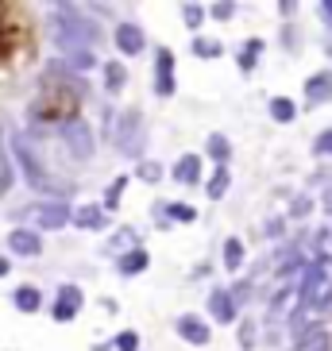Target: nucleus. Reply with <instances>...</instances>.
<instances>
[{"mask_svg":"<svg viewBox=\"0 0 332 351\" xmlns=\"http://www.w3.org/2000/svg\"><path fill=\"white\" fill-rule=\"evenodd\" d=\"M163 220L170 224V220H182V224H189V220H198V213L189 205H163Z\"/></svg>","mask_w":332,"mask_h":351,"instance_id":"nucleus-29","label":"nucleus"},{"mask_svg":"<svg viewBox=\"0 0 332 351\" xmlns=\"http://www.w3.org/2000/svg\"><path fill=\"white\" fill-rule=\"evenodd\" d=\"M329 58H332V39H329Z\"/></svg>","mask_w":332,"mask_h":351,"instance_id":"nucleus-43","label":"nucleus"},{"mask_svg":"<svg viewBox=\"0 0 332 351\" xmlns=\"http://www.w3.org/2000/svg\"><path fill=\"white\" fill-rule=\"evenodd\" d=\"M12 305H16L20 313H35L43 305V293L35 286H20L16 293H12Z\"/></svg>","mask_w":332,"mask_h":351,"instance_id":"nucleus-21","label":"nucleus"},{"mask_svg":"<svg viewBox=\"0 0 332 351\" xmlns=\"http://www.w3.org/2000/svg\"><path fill=\"white\" fill-rule=\"evenodd\" d=\"M62 143H66V151H70L78 162H89V158H93V151H97L93 128L85 124L82 116H73V120H66V124H62Z\"/></svg>","mask_w":332,"mask_h":351,"instance_id":"nucleus-4","label":"nucleus"},{"mask_svg":"<svg viewBox=\"0 0 332 351\" xmlns=\"http://www.w3.org/2000/svg\"><path fill=\"white\" fill-rule=\"evenodd\" d=\"M270 120L274 124H294L298 120V104L290 97H270Z\"/></svg>","mask_w":332,"mask_h":351,"instance_id":"nucleus-18","label":"nucleus"},{"mask_svg":"<svg viewBox=\"0 0 332 351\" xmlns=\"http://www.w3.org/2000/svg\"><path fill=\"white\" fill-rule=\"evenodd\" d=\"M32 220H35V228H43V232H58V228L70 224V205H62V201L35 205L32 208ZM35 228H32V232H35Z\"/></svg>","mask_w":332,"mask_h":351,"instance_id":"nucleus-6","label":"nucleus"},{"mask_svg":"<svg viewBox=\"0 0 332 351\" xmlns=\"http://www.w3.org/2000/svg\"><path fill=\"white\" fill-rule=\"evenodd\" d=\"M290 282H282L278 286V293H274V298H270V309H267V324H278L282 320V309H286V301H290Z\"/></svg>","mask_w":332,"mask_h":351,"instance_id":"nucleus-25","label":"nucleus"},{"mask_svg":"<svg viewBox=\"0 0 332 351\" xmlns=\"http://www.w3.org/2000/svg\"><path fill=\"white\" fill-rule=\"evenodd\" d=\"M282 232H286V220H282V217H274V220L267 224V236H270V239H278Z\"/></svg>","mask_w":332,"mask_h":351,"instance_id":"nucleus-37","label":"nucleus"},{"mask_svg":"<svg viewBox=\"0 0 332 351\" xmlns=\"http://www.w3.org/2000/svg\"><path fill=\"white\" fill-rule=\"evenodd\" d=\"M205 151H209V158L217 166H228V158H232V143H228V135H209V143H205Z\"/></svg>","mask_w":332,"mask_h":351,"instance_id":"nucleus-20","label":"nucleus"},{"mask_svg":"<svg viewBox=\"0 0 332 351\" xmlns=\"http://www.w3.org/2000/svg\"><path fill=\"white\" fill-rule=\"evenodd\" d=\"M8 270H12V258H4V255H0V278H4Z\"/></svg>","mask_w":332,"mask_h":351,"instance_id":"nucleus-41","label":"nucleus"},{"mask_svg":"<svg viewBox=\"0 0 332 351\" xmlns=\"http://www.w3.org/2000/svg\"><path fill=\"white\" fill-rule=\"evenodd\" d=\"M317 16H321V20L332 27V0H321V4H317Z\"/></svg>","mask_w":332,"mask_h":351,"instance_id":"nucleus-38","label":"nucleus"},{"mask_svg":"<svg viewBox=\"0 0 332 351\" xmlns=\"http://www.w3.org/2000/svg\"><path fill=\"white\" fill-rule=\"evenodd\" d=\"M313 155L321 158V155H332V128H324L317 139H313Z\"/></svg>","mask_w":332,"mask_h":351,"instance_id":"nucleus-35","label":"nucleus"},{"mask_svg":"<svg viewBox=\"0 0 332 351\" xmlns=\"http://www.w3.org/2000/svg\"><path fill=\"white\" fill-rule=\"evenodd\" d=\"M182 20H186L189 32H198L201 23H205V8L201 4H182Z\"/></svg>","mask_w":332,"mask_h":351,"instance_id":"nucleus-30","label":"nucleus"},{"mask_svg":"<svg viewBox=\"0 0 332 351\" xmlns=\"http://www.w3.org/2000/svg\"><path fill=\"white\" fill-rule=\"evenodd\" d=\"M228 298L236 301V309H239V305H244V301L251 298V278H239L236 286H228Z\"/></svg>","mask_w":332,"mask_h":351,"instance_id":"nucleus-33","label":"nucleus"},{"mask_svg":"<svg viewBox=\"0 0 332 351\" xmlns=\"http://www.w3.org/2000/svg\"><path fill=\"white\" fill-rule=\"evenodd\" d=\"M205 16H213V20H220V23H228L232 16H236V4H224V0H220V4L205 8Z\"/></svg>","mask_w":332,"mask_h":351,"instance_id":"nucleus-34","label":"nucleus"},{"mask_svg":"<svg viewBox=\"0 0 332 351\" xmlns=\"http://www.w3.org/2000/svg\"><path fill=\"white\" fill-rule=\"evenodd\" d=\"M201 178V158L198 155H182L174 166V182H182V186H198Z\"/></svg>","mask_w":332,"mask_h":351,"instance_id":"nucleus-17","label":"nucleus"},{"mask_svg":"<svg viewBox=\"0 0 332 351\" xmlns=\"http://www.w3.org/2000/svg\"><path fill=\"white\" fill-rule=\"evenodd\" d=\"M124 82H128L124 62H104V89H108V93H120Z\"/></svg>","mask_w":332,"mask_h":351,"instance_id":"nucleus-24","label":"nucleus"},{"mask_svg":"<svg viewBox=\"0 0 332 351\" xmlns=\"http://www.w3.org/2000/svg\"><path fill=\"white\" fill-rule=\"evenodd\" d=\"M294 39H298V35H294L290 27H286V32H282V43H286V51H294V47H298V43H294Z\"/></svg>","mask_w":332,"mask_h":351,"instance_id":"nucleus-40","label":"nucleus"},{"mask_svg":"<svg viewBox=\"0 0 332 351\" xmlns=\"http://www.w3.org/2000/svg\"><path fill=\"white\" fill-rule=\"evenodd\" d=\"M112 348H116V351H139V332L124 328V332L112 340Z\"/></svg>","mask_w":332,"mask_h":351,"instance_id":"nucleus-32","label":"nucleus"},{"mask_svg":"<svg viewBox=\"0 0 332 351\" xmlns=\"http://www.w3.org/2000/svg\"><path fill=\"white\" fill-rule=\"evenodd\" d=\"M236 301L228 298V289H213L209 293V317L217 320V324H236Z\"/></svg>","mask_w":332,"mask_h":351,"instance_id":"nucleus-14","label":"nucleus"},{"mask_svg":"<svg viewBox=\"0 0 332 351\" xmlns=\"http://www.w3.org/2000/svg\"><path fill=\"white\" fill-rule=\"evenodd\" d=\"M112 43H116L120 54H139L147 47V35H143V27H135V23H120L116 35H112Z\"/></svg>","mask_w":332,"mask_h":351,"instance_id":"nucleus-13","label":"nucleus"},{"mask_svg":"<svg viewBox=\"0 0 332 351\" xmlns=\"http://www.w3.org/2000/svg\"><path fill=\"white\" fill-rule=\"evenodd\" d=\"M116 267H120V274H128V278H132V274H143V270L151 267V255H147L143 247H128L124 255H120V263H116Z\"/></svg>","mask_w":332,"mask_h":351,"instance_id":"nucleus-16","label":"nucleus"},{"mask_svg":"<svg viewBox=\"0 0 332 351\" xmlns=\"http://www.w3.org/2000/svg\"><path fill=\"white\" fill-rule=\"evenodd\" d=\"M332 104V70H317L305 82V108H321Z\"/></svg>","mask_w":332,"mask_h":351,"instance_id":"nucleus-9","label":"nucleus"},{"mask_svg":"<svg viewBox=\"0 0 332 351\" xmlns=\"http://www.w3.org/2000/svg\"><path fill=\"white\" fill-rule=\"evenodd\" d=\"M324 263H309L305 267V274H301V286L294 289V298H298V309L294 313H309L313 309V301L321 298V286H324Z\"/></svg>","mask_w":332,"mask_h":351,"instance_id":"nucleus-5","label":"nucleus"},{"mask_svg":"<svg viewBox=\"0 0 332 351\" xmlns=\"http://www.w3.org/2000/svg\"><path fill=\"white\" fill-rule=\"evenodd\" d=\"M16 54V27H12V8L0 4V66Z\"/></svg>","mask_w":332,"mask_h":351,"instance_id":"nucleus-15","label":"nucleus"},{"mask_svg":"<svg viewBox=\"0 0 332 351\" xmlns=\"http://www.w3.org/2000/svg\"><path fill=\"white\" fill-rule=\"evenodd\" d=\"M124 189H128V174L112 178V186L104 189V201H101L104 213H116V208H120V197H124Z\"/></svg>","mask_w":332,"mask_h":351,"instance_id":"nucleus-23","label":"nucleus"},{"mask_svg":"<svg viewBox=\"0 0 332 351\" xmlns=\"http://www.w3.org/2000/svg\"><path fill=\"white\" fill-rule=\"evenodd\" d=\"M51 27H54V47H58V51H93L97 43L104 39L101 27H97L85 12L70 8V4H58V8H54Z\"/></svg>","mask_w":332,"mask_h":351,"instance_id":"nucleus-1","label":"nucleus"},{"mask_svg":"<svg viewBox=\"0 0 332 351\" xmlns=\"http://www.w3.org/2000/svg\"><path fill=\"white\" fill-rule=\"evenodd\" d=\"M309 213H313V197L309 193H301V197L290 201V220H301V217H309Z\"/></svg>","mask_w":332,"mask_h":351,"instance_id":"nucleus-31","label":"nucleus"},{"mask_svg":"<svg viewBox=\"0 0 332 351\" xmlns=\"http://www.w3.org/2000/svg\"><path fill=\"white\" fill-rule=\"evenodd\" d=\"M220 255H224V270H228V274H236V270L244 267V239H239V236H228V239H224V251H220Z\"/></svg>","mask_w":332,"mask_h":351,"instance_id":"nucleus-19","label":"nucleus"},{"mask_svg":"<svg viewBox=\"0 0 332 351\" xmlns=\"http://www.w3.org/2000/svg\"><path fill=\"white\" fill-rule=\"evenodd\" d=\"M259 54H263V43H259V39H248V43H244V51H239V58H236L239 70L251 73V70H255V58H259Z\"/></svg>","mask_w":332,"mask_h":351,"instance_id":"nucleus-27","label":"nucleus"},{"mask_svg":"<svg viewBox=\"0 0 332 351\" xmlns=\"http://www.w3.org/2000/svg\"><path fill=\"white\" fill-rule=\"evenodd\" d=\"M228 186H232V170H228V166H217V170H213V178H209L205 193L213 197V201H220V197L228 193Z\"/></svg>","mask_w":332,"mask_h":351,"instance_id":"nucleus-22","label":"nucleus"},{"mask_svg":"<svg viewBox=\"0 0 332 351\" xmlns=\"http://www.w3.org/2000/svg\"><path fill=\"white\" fill-rule=\"evenodd\" d=\"M178 82H174V51L158 47L155 51V93L158 97H174Z\"/></svg>","mask_w":332,"mask_h":351,"instance_id":"nucleus-7","label":"nucleus"},{"mask_svg":"<svg viewBox=\"0 0 332 351\" xmlns=\"http://www.w3.org/2000/svg\"><path fill=\"white\" fill-rule=\"evenodd\" d=\"M12 155L20 158L23 178H27V186H32L35 193H43V197H66V193H70V186H66V182H54L51 170H47V166L35 158L32 143H27L20 132H12Z\"/></svg>","mask_w":332,"mask_h":351,"instance_id":"nucleus-2","label":"nucleus"},{"mask_svg":"<svg viewBox=\"0 0 332 351\" xmlns=\"http://www.w3.org/2000/svg\"><path fill=\"white\" fill-rule=\"evenodd\" d=\"M174 328H178V336H182L186 343H193V348H205L209 336H213V332H209V324H205L201 317H193V313L178 317V320H174Z\"/></svg>","mask_w":332,"mask_h":351,"instance_id":"nucleus-12","label":"nucleus"},{"mask_svg":"<svg viewBox=\"0 0 332 351\" xmlns=\"http://www.w3.org/2000/svg\"><path fill=\"white\" fill-rule=\"evenodd\" d=\"M135 174L143 178V182H158V178H163V170H158V162H147V158H143V162L135 166Z\"/></svg>","mask_w":332,"mask_h":351,"instance_id":"nucleus-36","label":"nucleus"},{"mask_svg":"<svg viewBox=\"0 0 332 351\" xmlns=\"http://www.w3.org/2000/svg\"><path fill=\"white\" fill-rule=\"evenodd\" d=\"M251 336H255V328H251V324H244V328H239V340H244V348H251Z\"/></svg>","mask_w":332,"mask_h":351,"instance_id":"nucleus-39","label":"nucleus"},{"mask_svg":"<svg viewBox=\"0 0 332 351\" xmlns=\"http://www.w3.org/2000/svg\"><path fill=\"white\" fill-rule=\"evenodd\" d=\"M193 54H198V58H220V54H224V47H220V39L193 35Z\"/></svg>","mask_w":332,"mask_h":351,"instance_id":"nucleus-26","label":"nucleus"},{"mask_svg":"<svg viewBox=\"0 0 332 351\" xmlns=\"http://www.w3.org/2000/svg\"><path fill=\"white\" fill-rule=\"evenodd\" d=\"M324 208H329V213H332V189H329V193H324Z\"/></svg>","mask_w":332,"mask_h":351,"instance_id":"nucleus-42","label":"nucleus"},{"mask_svg":"<svg viewBox=\"0 0 332 351\" xmlns=\"http://www.w3.org/2000/svg\"><path fill=\"white\" fill-rule=\"evenodd\" d=\"M12 158H8V151H4V135H0V197L12 189Z\"/></svg>","mask_w":332,"mask_h":351,"instance_id":"nucleus-28","label":"nucleus"},{"mask_svg":"<svg viewBox=\"0 0 332 351\" xmlns=\"http://www.w3.org/2000/svg\"><path fill=\"white\" fill-rule=\"evenodd\" d=\"M82 305H85V293L78 286H58V301H54V320L58 324H70L78 313H82Z\"/></svg>","mask_w":332,"mask_h":351,"instance_id":"nucleus-8","label":"nucleus"},{"mask_svg":"<svg viewBox=\"0 0 332 351\" xmlns=\"http://www.w3.org/2000/svg\"><path fill=\"white\" fill-rule=\"evenodd\" d=\"M112 143L124 158H143L147 151V132H143V112L139 108H128L120 112V124L112 128Z\"/></svg>","mask_w":332,"mask_h":351,"instance_id":"nucleus-3","label":"nucleus"},{"mask_svg":"<svg viewBox=\"0 0 332 351\" xmlns=\"http://www.w3.org/2000/svg\"><path fill=\"white\" fill-rule=\"evenodd\" d=\"M8 247H12V255H20V258H35L43 251V236L32 232V228H12L8 232Z\"/></svg>","mask_w":332,"mask_h":351,"instance_id":"nucleus-10","label":"nucleus"},{"mask_svg":"<svg viewBox=\"0 0 332 351\" xmlns=\"http://www.w3.org/2000/svg\"><path fill=\"white\" fill-rule=\"evenodd\" d=\"M70 220H73V228H82V232H104V228H108V213H104L101 205L70 208Z\"/></svg>","mask_w":332,"mask_h":351,"instance_id":"nucleus-11","label":"nucleus"}]
</instances>
